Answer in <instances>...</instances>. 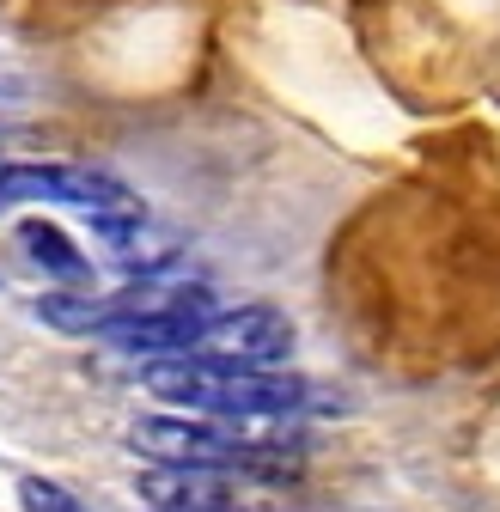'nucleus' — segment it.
Returning a JSON list of instances; mask_svg holds the SVG:
<instances>
[{"label": "nucleus", "instance_id": "f03ea898", "mask_svg": "<svg viewBox=\"0 0 500 512\" xmlns=\"http://www.w3.org/2000/svg\"><path fill=\"white\" fill-rule=\"evenodd\" d=\"M129 445L153 464H177V470H226V476H287L293 458L287 445L250 439L238 433V421H214V415H147L129 427Z\"/></svg>", "mask_w": 500, "mask_h": 512}, {"label": "nucleus", "instance_id": "39448f33", "mask_svg": "<svg viewBox=\"0 0 500 512\" xmlns=\"http://www.w3.org/2000/svg\"><path fill=\"white\" fill-rule=\"evenodd\" d=\"M141 500H153V512H250L238 506V482L226 470H177V464L147 470Z\"/></svg>", "mask_w": 500, "mask_h": 512}, {"label": "nucleus", "instance_id": "423d86ee", "mask_svg": "<svg viewBox=\"0 0 500 512\" xmlns=\"http://www.w3.org/2000/svg\"><path fill=\"white\" fill-rule=\"evenodd\" d=\"M19 250L31 256V263L43 269V275H55V281H92V263L80 256V244L61 232L55 220H19Z\"/></svg>", "mask_w": 500, "mask_h": 512}, {"label": "nucleus", "instance_id": "0eeeda50", "mask_svg": "<svg viewBox=\"0 0 500 512\" xmlns=\"http://www.w3.org/2000/svg\"><path fill=\"white\" fill-rule=\"evenodd\" d=\"M19 500H25V512H92L80 494H68L61 482H43V476H25L19 482Z\"/></svg>", "mask_w": 500, "mask_h": 512}, {"label": "nucleus", "instance_id": "20e7f679", "mask_svg": "<svg viewBox=\"0 0 500 512\" xmlns=\"http://www.w3.org/2000/svg\"><path fill=\"white\" fill-rule=\"evenodd\" d=\"M287 354H293L287 317L269 305H238V311H214L177 360L220 366V372H275V366H287Z\"/></svg>", "mask_w": 500, "mask_h": 512}, {"label": "nucleus", "instance_id": "f257e3e1", "mask_svg": "<svg viewBox=\"0 0 500 512\" xmlns=\"http://www.w3.org/2000/svg\"><path fill=\"white\" fill-rule=\"evenodd\" d=\"M147 391L159 403H183L196 415L214 421H257V415H299V409H318V384L287 378L275 372H220V366H196V360H153L147 372Z\"/></svg>", "mask_w": 500, "mask_h": 512}, {"label": "nucleus", "instance_id": "7ed1b4c3", "mask_svg": "<svg viewBox=\"0 0 500 512\" xmlns=\"http://www.w3.org/2000/svg\"><path fill=\"white\" fill-rule=\"evenodd\" d=\"M25 202H61L92 214V226H116V220H141V196L129 183H116L110 171H86V165H25V159H0V214L25 208Z\"/></svg>", "mask_w": 500, "mask_h": 512}]
</instances>
